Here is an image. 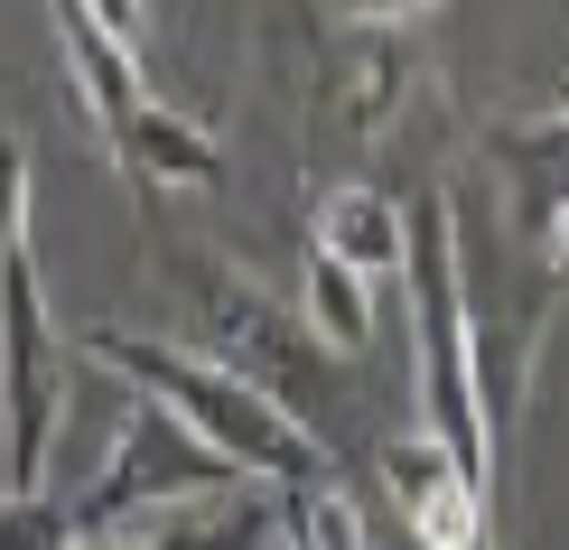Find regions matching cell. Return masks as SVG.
<instances>
[{"instance_id": "14", "label": "cell", "mask_w": 569, "mask_h": 550, "mask_svg": "<svg viewBox=\"0 0 569 550\" xmlns=\"http://www.w3.org/2000/svg\"><path fill=\"white\" fill-rule=\"evenodd\" d=\"M84 10H93V19H103V29H112V38H122L131 57H140V0H84Z\"/></svg>"}, {"instance_id": "5", "label": "cell", "mask_w": 569, "mask_h": 550, "mask_svg": "<svg viewBox=\"0 0 569 550\" xmlns=\"http://www.w3.org/2000/svg\"><path fill=\"white\" fill-rule=\"evenodd\" d=\"M0 439H10V494H38L57 448V318L29 243L0 252Z\"/></svg>"}, {"instance_id": "12", "label": "cell", "mask_w": 569, "mask_h": 550, "mask_svg": "<svg viewBox=\"0 0 569 550\" xmlns=\"http://www.w3.org/2000/svg\"><path fill=\"white\" fill-rule=\"evenodd\" d=\"M29 243V140L0 131V252Z\"/></svg>"}, {"instance_id": "2", "label": "cell", "mask_w": 569, "mask_h": 550, "mask_svg": "<svg viewBox=\"0 0 569 550\" xmlns=\"http://www.w3.org/2000/svg\"><path fill=\"white\" fill-rule=\"evenodd\" d=\"M411 214V354H420V439H439L467 467V486L495 494V420H486V354H477V308H467V271H458V224L448 197L430 187Z\"/></svg>"}, {"instance_id": "6", "label": "cell", "mask_w": 569, "mask_h": 550, "mask_svg": "<svg viewBox=\"0 0 569 550\" xmlns=\"http://www.w3.org/2000/svg\"><path fill=\"white\" fill-rule=\"evenodd\" d=\"M486 169H495V187H505L513 243L551 252L560 224H569V93L551 112H532V122H495L486 131Z\"/></svg>"}, {"instance_id": "4", "label": "cell", "mask_w": 569, "mask_h": 550, "mask_svg": "<svg viewBox=\"0 0 569 550\" xmlns=\"http://www.w3.org/2000/svg\"><path fill=\"white\" fill-rule=\"evenodd\" d=\"M252 476L216 458V448L197 439L187 420H169L159 401H140V411L122 420V439H112L103 476L76 494V532L84 541H112L131 513H159V504H197V494H243Z\"/></svg>"}, {"instance_id": "16", "label": "cell", "mask_w": 569, "mask_h": 550, "mask_svg": "<svg viewBox=\"0 0 569 550\" xmlns=\"http://www.w3.org/2000/svg\"><path fill=\"white\" fill-rule=\"evenodd\" d=\"M486 550H495V541H486Z\"/></svg>"}, {"instance_id": "9", "label": "cell", "mask_w": 569, "mask_h": 550, "mask_svg": "<svg viewBox=\"0 0 569 550\" xmlns=\"http://www.w3.org/2000/svg\"><path fill=\"white\" fill-rule=\"evenodd\" d=\"M327 261H346L355 280H383L411 261V214H401L383 187H327L318 197V233H308Z\"/></svg>"}, {"instance_id": "10", "label": "cell", "mask_w": 569, "mask_h": 550, "mask_svg": "<svg viewBox=\"0 0 569 550\" xmlns=\"http://www.w3.org/2000/svg\"><path fill=\"white\" fill-rule=\"evenodd\" d=\"M299 290H308V327H318L327 346H337V354H365V337H373V299H365V280H355L346 261H327L318 243H308Z\"/></svg>"}, {"instance_id": "15", "label": "cell", "mask_w": 569, "mask_h": 550, "mask_svg": "<svg viewBox=\"0 0 569 550\" xmlns=\"http://www.w3.org/2000/svg\"><path fill=\"white\" fill-rule=\"evenodd\" d=\"M551 290H569V224H560V243H551Z\"/></svg>"}, {"instance_id": "3", "label": "cell", "mask_w": 569, "mask_h": 550, "mask_svg": "<svg viewBox=\"0 0 569 550\" xmlns=\"http://www.w3.org/2000/svg\"><path fill=\"white\" fill-rule=\"evenodd\" d=\"M187 280H197V308H206L197 354H216L224 373H243L252 392H271L318 448H337L327 439L337 429V346L318 327H299L290 308H271L252 280H233L224 261H187Z\"/></svg>"}, {"instance_id": "11", "label": "cell", "mask_w": 569, "mask_h": 550, "mask_svg": "<svg viewBox=\"0 0 569 550\" xmlns=\"http://www.w3.org/2000/svg\"><path fill=\"white\" fill-rule=\"evenodd\" d=\"M0 550H84L76 532V504H57V494H10L0 486Z\"/></svg>"}, {"instance_id": "7", "label": "cell", "mask_w": 569, "mask_h": 550, "mask_svg": "<svg viewBox=\"0 0 569 550\" xmlns=\"http://www.w3.org/2000/svg\"><path fill=\"white\" fill-rule=\"evenodd\" d=\"M383 486L420 550H486V486H467L439 439H383Z\"/></svg>"}, {"instance_id": "8", "label": "cell", "mask_w": 569, "mask_h": 550, "mask_svg": "<svg viewBox=\"0 0 569 550\" xmlns=\"http://www.w3.org/2000/svg\"><path fill=\"white\" fill-rule=\"evenodd\" d=\"M401 93V47L392 29H327L318 38V131L346 112V131H373Z\"/></svg>"}, {"instance_id": "13", "label": "cell", "mask_w": 569, "mask_h": 550, "mask_svg": "<svg viewBox=\"0 0 569 550\" xmlns=\"http://www.w3.org/2000/svg\"><path fill=\"white\" fill-rule=\"evenodd\" d=\"M318 10V29H392V19L430 10V0H308Z\"/></svg>"}, {"instance_id": "1", "label": "cell", "mask_w": 569, "mask_h": 550, "mask_svg": "<svg viewBox=\"0 0 569 550\" xmlns=\"http://www.w3.org/2000/svg\"><path fill=\"white\" fill-rule=\"evenodd\" d=\"M84 354L103 373H122L140 401H159L169 420H187L216 458L243 467L252 486L280 494V486H308V476H337V467H327V448L308 439L271 392H252L243 373H224L216 354H197V346H178V337H140V327H93Z\"/></svg>"}]
</instances>
